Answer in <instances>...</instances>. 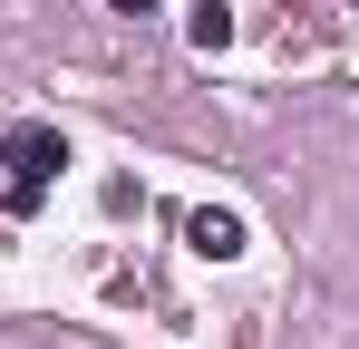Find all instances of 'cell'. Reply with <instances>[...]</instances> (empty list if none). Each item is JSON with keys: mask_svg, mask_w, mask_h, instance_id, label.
Segmentation results:
<instances>
[{"mask_svg": "<svg viewBox=\"0 0 359 349\" xmlns=\"http://www.w3.org/2000/svg\"><path fill=\"white\" fill-rule=\"evenodd\" d=\"M0 165H10V214L29 224V214L49 204V184H59V165H68V136L29 116V126H10V136H0Z\"/></svg>", "mask_w": 359, "mask_h": 349, "instance_id": "6da1fadb", "label": "cell"}, {"mask_svg": "<svg viewBox=\"0 0 359 349\" xmlns=\"http://www.w3.org/2000/svg\"><path fill=\"white\" fill-rule=\"evenodd\" d=\"M184 242H194L204 262H233L243 252V214L233 204H194V214H184Z\"/></svg>", "mask_w": 359, "mask_h": 349, "instance_id": "7a4b0ae2", "label": "cell"}, {"mask_svg": "<svg viewBox=\"0 0 359 349\" xmlns=\"http://www.w3.org/2000/svg\"><path fill=\"white\" fill-rule=\"evenodd\" d=\"M224 39H233V10L204 0V10H194V49H224Z\"/></svg>", "mask_w": 359, "mask_h": 349, "instance_id": "3957f363", "label": "cell"}, {"mask_svg": "<svg viewBox=\"0 0 359 349\" xmlns=\"http://www.w3.org/2000/svg\"><path fill=\"white\" fill-rule=\"evenodd\" d=\"M107 10H117V20H156V0H107Z\"/></svg>", "mask_w": 359, "mask_h": 349, "instance_id": "277c9868", "label": "cell"}]
</instances>
